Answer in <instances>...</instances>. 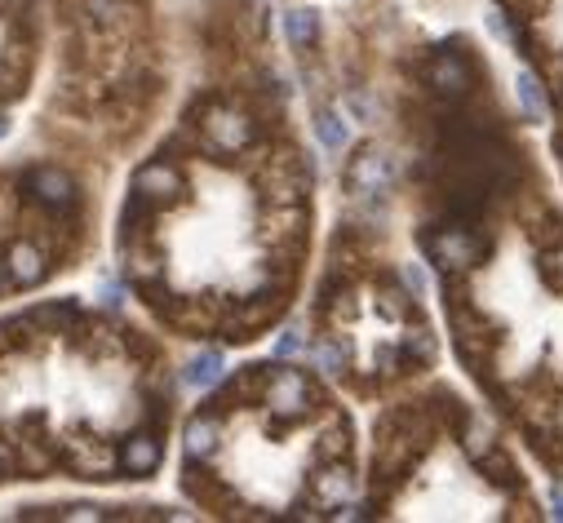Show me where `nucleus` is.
<instances>
[{
	"mask_svg": "<svg viewBox=\"0 0 563 523\" xmlns=\"http://www.w3.org/2000/svg\"><path fill=\"white\" fill-rule=\"evenodd\" d=\"M426 253L431 262L444 266V275H466L484 262V244H479L475 231L466 227H439V231H426Z\"/></svg>",
	"mask_w": 563,
	"mask_h": 523,
	"instance_id": "obj_1",
	"label": "nucleus"
},
{
	"mask_svg": "<svg viewBox=\"0 0 563 523\" xmlns=\"http://www.w3.org/2000/svg\"><path fill=\"white\" fill-rule=\"evenodd\" d=\"M200 129H204L209 151H218V156H240V151L253 142V120L235 107H209L200 120Z\"/></svg>",
	"mask_w": 563,
	"mask_h": 523,
	"instance_id": "obj_2",
	"label": "nucleus"
},
{
	"mask_svg": "<svg viewBox=\"0 0 563 523\" xmlns=\"http://www.w3.org/2000/svg\"><path fill=\"white\" fill-rule=\"evenodd\" d=\"M391 182H395V160L382 147H364L346 164V187L360 191V196H382V191H391Z\"/></svg>",
	"mask_w": 563,
	"mask_h": 523,
	"instance_id": "obj_3",
	"label": "nucleus"
},
{
	"mask_svg": "<svg viewBox=\"0 0 563 523\" xmlns=\"http://www.w3.org/2000/svg\"><path fill=\"white\" fill-rule=\"evenodd\" d=\"M426 85L435 89L439 98H466L475 89V67H470L466 54H435L426 63Z\"/></svg>",
	"mask_w": 563,
	"mask_h": 523,
	"instance_id": "obj_4",
	"label": "nucleus"
},
{
	"mask_svg": "<svg viewBox=\"0 0 563 523\" xmlns=\"http://www.w3.org/2000/svg\"><path fill=\"white\" fill-rule=\"evenodd\" d=\"M306 404H311V386H306V377L293 373V368H284V373H275L271 382H266V408H271L280 422L306 417Z\"/></svg>",
	"mask_w": 563,
	"mask_h": 523,
	"instance_id": "obj_5",
	"label": "nucleus"
},
{
	"mask_svg": "<svg viewBox=\"0 0 563 523\" xmlns=\"http://www.w3.org/2000/svg\"><path fill=\"white\" fill-rule=\"evenodd\" d=\"M351 492H355V479H351V470H346L342 461H324V466L311 475V506L315 510L337 515V510L351 501Z\"/></svg>",
	"mask_w": 563,
	"mask_h": 523,
	"instance_id": "obj_6",
	"label": "nucleus"
},
{
	"mask_svg": "<svg viewBox=\"0 0 563 523\" xmlns=\"http://www.w3.org/2000/svg\"><path fill=\"white\" fill-rule=\"evenodd\" d=\"M133 196L147 200V204H169L182 196V173L173 169L165 160H151L138 169V178H133Z\"/></svg>",
	"mask_w": 563,
	"mask_h": 523,
	"instance_id": "obj_7",
	"label": "nucleus"
},
{
	"mask_svg": "<svg viewBox=\"0 0 563 523\" xmlns=\"http://www.w3.org/2000/svg\"><path fill=\"white\" fill-rule=\"evenodd\" d=\"M27 196L40 200L45 209H67L76 200V182L71 173H63L58 164H40V169L27 173Z\"/></svg>",
	"mask_w": 563,
	"mask_h": 523,
	"instance_id": "obj_8",
	"label": "nucleus"
},
{
	"mask_svg": "<svg viewBox=\"0 0 563 523\" xmlns=\"http://www.w3.org/2000/svg\"><path fill=\"white\" fill-rule=\"evenodd\" d=\"M5 275H9V284H18V289H32V284L45 280V271H49V262H45V253L36 249L32 240H14L9 244V253H5Z\"/></svg>",
	"mask_w": 563,
	"mask_h": 523,
	"instance_id": "obj_9",
	"label": "nucleus"
},
{
	"mask_svg": "<svg viewBox=\"0 0 563 523\" xmlns=\"http://www.w3.org/2000/svg\"><path fill=\"white\" fill-rule=\"evenodd\" d=\"M120 470L125 475H151V470L165 461V448H160V439L151 435V430H138V435H129L125 444H120Z\"/></svg>",
	"mask_w": 563,
	"mask_h": 523,
	"instance_id": "obj_10",
	"label": "nucleus"
},
{
	"mask_svg": "<svg viewBox=\"0 0 563 523\" xmlns=\"http://www.w3.org/2000/svg\"><path fill=\"white\" fill-rule=\"evenodd\" d=\"M213 453H218V422H213V417H196V422H187V457L204 461Z\"/></svg>",
	"mask_w": 563,
	"mask_h": 523,
	"instance_id": "obj_11",
	"label": "nucleus"
},
{
	"mask_svg": "<svg viewBox=\"0 0 563 523\" xmlns=\"http://www.w3.org/2000/svg\"><path fill=\"white\" fill-rule=\"evenodd\" d=\"M515 94H519V107H524V116L532 120V125H541V120H546V94H541L537 71H519Z\"/></svg>",
	"mask_w": 563,
	"mask_h": 523,
	"instance_id": "obj_12",
	"label": "nucleus"
},
{
	"mask_svg": "<svg viewBox=\"0 0 563 523\" xmlns=\"http://www.w3.org/2000/svg\"><path fill=\"white\" fill-rule=\"evenodd\" d=\"M315 133H320V142L329 151H337V156L351 147V125H346L342 111H320V116H315Z\"/></svg>",
	"mask_w": 563,
	"mask_h": 523,
	"instance_id": "obj_13",
	"label": "nucleus"
},
{
	"mask_svg": "<svg viewBox=\"0 0 563 523\" xmlns=\"http://www.w3.org/2000/svg\"><path fill=\"white\" fill-rule=\"evenodd\" d=\"M218 377H222V351H200L196 360L187 364V386H196V391L218 386Z\"/></svg>",
	"mask_w": 563,
	"mask_h": 523,
	"instance_id": "obj_14",
	"label": "nucleus"
},
{
	"mask_svg": "<svg viewBox=\"0 0 563 523\" xmlns=\"http://www.w3.org/2000/svg\"><path fill=\"white\" fill-rule=\"evenodd\" d=\"M315 36H320V18H315V9H289V40L298 49H311Z\"/></svg>",
	"mask_w": 563,
	"mask_h": 523,
	"instance_id": "obj_15",
	"label": "nucleus"
},
{
	"mask_svg": "<svg viewBox=\"0 0 563 523\" xmlns=\"http://www.w3.org/2000/svg\"><path fill=\"white\" fill-rule=\"evenodd\" d=\"M404 360H413V364H431V355H435V333L426 324H417V328H408V337H404Z\"/></svg>",
	"mask_w": 563,
	"mask_h": 523,
	"instance_id": "obj_16",
	"label": "nucleus"
},
{
	"mask_svg": "<svg viewBox=\"0 0 563 523\" xmlns=\"http://www.w3.org/2000/svg\"><path fill=\"white\" fill-rule=\"evenodd\" d=\"M315 364L324 368V373H342V364H346V351L337 342H320L315 346Z\"/></svg>",
	"mask_w": 563,
	"mask_h": 523,
	"instance_id": "obj_17",
	"label": "nucleus"
},
{
	"mask_svg": "<svg viewBox=\"0 0 563 523\" xmlns=\"http://www.w3.org/2000/svg\"><path fill=\"white\" fill-rule=\"evenodd\" d=\"M466 448H470V457H475V461H484V457H488V448H493V444H488V426H484V422H470V430H466Z\"/></svg>",
	"mask_w": 563,
	"mask_h": 523,
	"instance_id": "obj_18",
	"label": "nucleus"
},
{
	"mask_svg": "<svg viewBox=\"0 0 563 523\" xmlns=\"http://www.w3.org/2000/svg\"><path fill=\"white\" fill-rule=\"evenodd\" d=\"M399 280H404V289L413 293V297H426V289H431V284H426V271L417 262H408L404 271H399Z\"/></svg>",
	"mask_w": 563,
	"mask_h": 523,
	"instance_id": "obj_19",
	"label": "nucleus"
},
{
	"mask_svg": "<svg viewBox=\"0 0 563 523\" xmlns=\"http://www.w3.org/2000/svg\"><path fill=\"white\" fill-rule=\"evenodd\" d=\"M298 351H306V333H302V328H289V333L275 342V355H280V360H289V355H298Z\"/></svg>",
	"mask_w": 563,
	"mask_h": 523,
	"instance_id": "obj_20",
	"label": "nucleus"
},
{
	"mask_svg": "<svg viewBox=\"0 0 563 523\" xmlns=\"http://www.w3.org/2000/svg\"><path fill=\"white\" fill-rule=\"evenodd\" d=\"M58 519H102V510H98V506H71V510H63Z\"/></svg>",
	"mask_w": 563,
	"mask_h": 523,
	"instance_id": "obj_21",
	"label": "nucleus"
},
{
	"mask_svg": "<svg viewBox=\"0 0 563 523\" xmlns=\"http://www.w3.org/2000/svg\"><path fill=\"white\" fill-rule=\"evenodd\" d=\"M550 515H555V519H563V484H555V488H550Z\"/></svg>",
	"mask_w": 563,
	"mask_h": 523,
	"instance_id": "obj_22",
	"label": "nucleus"
},
{
	"mask_svg": "<svg viewBox=\"0 0 563 523\" xmlns=\"http://www.w3.org/2000/svg\"><path fill=\"white\" fill-rule=\"evenodd\" d=\"M351 107L360 111V116H373V102H368L364 94H351Z\"/></svg>",
	"mask_w": 563,
	"mask_h": 523,
	"instance_id": "obj_23",
	"label": "nucleus"
},
{
	"mask_svg": "<svg viewBox=\"0 0 563 523\" xmlns=\"http://www.w3.org/2000/svg\"><path fill=\"white\" fill-rule=\"evenodd\" d=\"M555 284L563 289V244H559V253H555Z\"/></svg>",
	"mask_w": 563,
	"mask_h": 523,
	"instance_id": "obj_24",
	"label": "nucleus"
},
{
	"mask_svg": "<svg viewBox=\"0 0 563 523\" xmlns=\"http://www.w3.org/2000/svg\"><path fill=\"white\" fill-rule=\"evenodd\" d=\"M18 5H23V0H0V9H18Z\"/></svg>",
	"mask_w": 563,
	"mask_h": 523,
	"instance_id": "obj_25",
	"label": "nucleus"
},
{
	"mask_svg": "<svg viewBox=\"0 0 563 523\" xmlns=\"http://www.w3.org/2000/svg\"><path fill=\"white\" fill-rule=\"evenodd\" d=\"M5 133H9V120H5V116H0V138H5Z\"/></svg>",
	"mask_w": 563,
	"mask_h": 523,
	"instance_id": "obj_26",
	"label": "nucleus"
},
{
	"mask_svg": "<svg viewBox=\"0 0 563 523\" xmlns=\"http://www.w3.org/2000/svg\"><path fill=\"white\" fill-rule=\"evenodd\" d=\"M0 470H5V453H0Z\"/></svg>",
	"mask_w": 563,
	"mask_h": 523,
	"instance_id": "obj_27",
	"label": "nucleus"
}]
</instances>
